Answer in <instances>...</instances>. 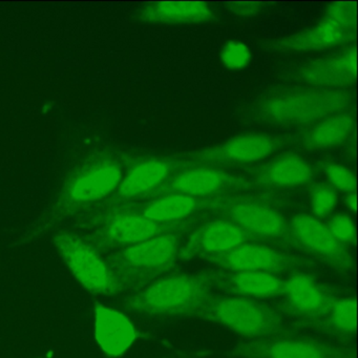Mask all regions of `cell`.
Masks as SVG:
<instances>
[{"label": "cell", "instance_id": "obj_1", "mask_svg": "<svg viewBox=\"0 0 358 358\" xmlns=\"http://www.w3.org/2000/svg\"><path fill=\"white\" fill-rule=\"evenodd\" d=\"M209 272L163 276L125 301L129 311L150 316H192L213 290Z\"/></svg>", "mask_w": 358, "mask_h": 358}, {"label": "cell", "instance_id": "obj_2", "mask_svg": "<svg viewBox=\"0 0 358 358\" xmlns=\"http://www.w3.org/2000/svg\"><path fill=\"white\" fill-rule=\"evenodd\" d=\"M179 257L180 238L171 232L124 247L106 263L123 291L137 292L173 270Z\"/></svg>", "mask_w": 358, "mask_h": 358}, {"label": "cell", "instance_id": "obj_3", "mask_svg": "<svg viewBox=\"0 0 358 358\" xmlns=\"http://www.w3.org/2000/svg\"><path fill=\"white\" fill-rule=\"evenodd\" d=\"M250 339L285 335L282 316L269 306L251 299L211 293L192 313Z\"/></svg>", "mask_w": 358, "mask_h": 358}, {"label": "cell", "instance_id": "obj_4", "mask_svg": "<svg viewBox=\"0 0 358 358\" xmlns=\"http://www.w3.org/2000/svg\"><path fill=\"white\" fill-rule=\"evenodd\" d=\"M351 103L348 94L335 90H310L267 100L261 115L276 124H306L332 116Z\"/></svg>", "mask_w": 358, "mask_h": 358}, {"label": "cell", "instance_id": "obj_5", "mask_svg": "<svg viewBox=\"0 0 358 358\" xmlns=\"http://www.w3.org/2000/svg\"><path fill=\"white\" fill-rule=\"evenodd\" d=\"M54 245L79 284L94 294L122 292L120 284L95 247L72 234H56Z\"/></svg>", "mask_w": 358, "mask_h": 358}, {"label": "cell", "instance_id": "obj_6", "mask_svg": "<svg viewBox=\"0 0 358 358\" xmlns=\"http://www.w3.org/2000/svg\"><path fill=\"white\" fill-rule=\"evenodd\" d=\"M356 3H334L316 26L278 43L287 51L310 52L350 43L355 38Z\"/></svg>", "mask_w": 358, "mask_h": 358}, {"label": "cell", "instance_id": "obj_7", "mask_svg": "<svg viewBox=\"0 0 358 358\" xmlns=\"http://www.w3.org/2000/svg\"><path fill=\"white\" fill-rule=\"evenodd\" d=\"M238 358H354L353 349L309 338H292L287 334L243 341L232 350Z\"/></svg>", "mask_w": 358, "mask_h": 358}, {"label": "cell", "instance_id": "obj_8", "mask_svg": "<svg viewBox=\"0 0 358 358\" xmlns=\"http://www.w3.org/2000/svg\"><path fill=\"white\" fill-rule=\"evenodd\" d=\"M289 229L296 248L315 255L339 274L351 273L353 257L320 220L309 215H299L291 221Z\"/></svg>", "mask_w": 358, "mask_h": 358}, {"label": "cell", "instance_id": "obj_9", "mask_svg": "<svg viewBox=\"0 0 358 358\" xmlns=\"http://www.w3.org/2000/svg\"><path fill=\"white\" fill-rule=\"evenodd\" d=\"M227 271L266 272L278 274L295 271L309 265V261L286 255L265 245L245 243L231 250L203 257Z\"/></svg>", "mask_w": 358, "mask_h": 358}, {"label": "cell", "instance_id": "obj_10", "mask_svg": "<svg viewBox=\"0 0 358 358\" xmlns=\"http://www.w3.org/2000/svg\"><path fill=\"white\" fill-rule=\"evenodd\" d=\"M287 309L299 317L301 327L322 317L336 297L305 273L293 274L285 285Z\"/></svg>", "mask_w": 358, "mask_h": 358}, {"label": "cell", "instance_id": "obj_11", "mask_svg": "<svg viewBox=\"0 0 358 358\" xmlns=\"http://www.w3.org/2000/svg\"><path fill=\"white\" fill-rule=\"evenodd\" d=\"M251 234L229 220H215L205 224L192 234L180 257L192 259L231 250L255 240Z\"/></svg>", "mask_w": 358, "mask_h": 358}, {"label": "cell", "instance_id": "obj_12", "mask_svg": "<svg viewBox=\"0 0 358 358\" xmlns=\"http://www.w3.org/2000/svg\"><path fill=\"white\" fill-rule=\"evenodd\" d=\"M229 221L240 226L253 238H267L295 246L290 229L282 215L266 206L255 202H240L226 209Z\"/></svg>", "mask_w": 358, "mask_h": 358}, {"label": "cell", "instance_id": "obj_13", "mask_svg": "<svg viewBox=\"0 0 358 358\" xmlns=\"http://www.w3.org/2000/svg\"><path fill=\"white\" fill-rule=\"evenodd\" d=\"M213 288L231 296L269 299L282 296L286 280L274 274L253 271H208Z\"/></svg>", "mask_w": 358, "mask_h": 358}, {"label": "cell", "instance_id": "obj_14", "mask_svg": "<svg viewBox=\"0 0 358 358\" xmlns=\"http://www.w3.org/2000/svg\"><path fill=\"white\" fill-rule=\"evenodd\" d=\"M94 334L100 349L110 357H120L137 339V330L131 320L102 303L95 306Z\"/></svg>", "mask_w": 358, "mask_h": 358}, {"label": "cell", "instance_id": "obj_15", "mask_svg": "<svg viewBox=\"0 0 358 358\" xmlns=\"http://www.w3.org/2000/svg\"><path fill=\"white\" fill-rule=\"evenodd\" d=\"M171 225L173 224L156 223L142 215L120 213L106 223L103 229L104 242L108 246L124 248L162 234H171Z\"/></svg>", "mask_w": 358, "mask_h": 358}, {"label": "cell", "instance_id": "obj_16", "mask_svg": "<svg viewBox=\"0 0 358 358\" xmlns=\"http://www.w3.org/2000/svg\"><path fill=\"white\" fill-rule=\"evenodd\" d=\"M122 179V171L116 163H96L73 180L69 196L73 202H96L119 187Z\"/></svg>", "mask_w": 358, "mask_h": 358}, {"label": "cell", "instance_id": "obj_17", "mask_svg": "<svg viewBox=\"0 0 358 358\" xmlns=\"http://www.w3.org/2000/svg\"><path fill=\"white\" fill-rule=\"evenodd\" d=\"M299 76L305 83L322 87L334 89L351 85L356 78L355 48L308 64Z\"/></svg>", "mask_w": 358, "mask_h": 358}, {"label": "cell", "instance_id": "obj_18", "mask_svg": "<svg viewBox=\"0 0 358 358\" xmlns=\"http://www.w3.org/2000/svg\"><path fill=\"white\" fill-rule=\"evenodd\" d=\"M213 13L206 3L165 1L148 3L140 11V18L150 24H202L213 20Z\"/></svg>", "mask_w": 358, "mask_h": 358}, {"label": "cell", "instance_id": "obj_19", "mask_svg": "<svg viewBox=\"0 0 358 358\" xmlns=\"http://www.w3.org/2000/svg\"><path fill=\"white\" fill-rule=\"evenodd\" d=\"M275 148L273 139L264 135L238 136L202 155L205 160L225 162H255L269 156Z\"/></svg>", "mask_w": 358, "mask_h": 358}, {"label": "cell", "instance_id": "obj_20", "mask_svg": "<svg viewBox=\"0 0 358 358\" xmlns=\"http://www.w3.org/2000/svg\"><path fill=\"white\" fill-rule=\"evenodd\" d=\"M337 338H351L356 330V301L352 297L335 299L328 311L314 322L303 324Z\"/></svg>", "mask_w": 358, "mask_h": 358}, {"label": "cell", "instance_id": "obj_21", "mask_svg": "<svg viewBox=\"0 0 358 358\" xmlns=\"http://www.w3.org/2000/svg\"><path fill=\"white\" fill-rule=\"evenodd\" d=\"M311 166L296 155H286L265 167L259 175L264 183L278 187L301 186L312 179Z\"/></svg>", "mask_w": 358, "mask_h": 358}, {"label": "cell", "instance_id": "obj_22", "mask_svg": "<svg viewBox=\"0 0 358 358\" xmlns=\"http://www.w3.org/2000/svg\"><path fill=\"white\" fill-rule=\"evenodd\" d=\"M169 171L171 167L164 161H144L134 167L122 179L119 185V192L127 199L141 196L160 185L169 175Z\"/></svg>", "mask_w": 358, "mask_h": 358}, {"label": "cell", "instance_id": "obj_23", "mask_svg": "<svg viewBox=\"0 0 358 358\" xmlns=\"http://www.w3.org/2000/svg\"><path fill=\"white\" fill-rule=\"evenodd\" d=\"M228 177L217 169L199 167L184 171L173 180L171 188L185 196H208L217 192L227 182Z\"/></svg>", "mask_w": 358, "mask_h": 358}, {"label": "cell", "instance_id": "obj_24", "mask_svg": "<svg viewBox=\"0 0 358 358\" xmlns=\"http://www.w3.org/2000/svg\"><path fill=\"white\" fill-rule=\"evenodd\" d=\"M353 125V117L350 114L341 113L327 117L306 135V145L315 150L338 145L349 137Z\"/></svg>", "mask_w": 358, "mask_h": 358}, {"label": "cell", "instance_id": "obj_25", "mask_svg": "<svg viewBox=\"0 0 358 358\" xmlns=\"http://www.w3.org/2000/svg\"><path fill=\"white\" fill-rule=\"evenodd\" d=\"M196 209V199L185 194H173L148 204L142 215L156 223L173 224L185 219Z\"/></svg>", "mask_w": 358, "mask_h": 358}, {"label": "cell", "instance_id": "obj_26", "mask_svg": "<svg viewBox=\"0 0 358 358\" xmlns=\"http://www.w3.org/2000/svg\"><path fill=\"white\" fill-rule=\"evenodd\" d=\"M221 62L228 70H243L250 64V49L242 41H228L222 49Z\"/></svg>", "mask_w": 358, "mask_h": 358}, {"label": "cell", "instance_id": "obj_27", "mask_svg": "<svg viewBox=\"0 0 358 358\" xmlns=\"http://www.w3.org/2000/svg\"><path fill=\"white\" fill-rule=\"evenodd\" d=\"M337 194L332 187L328 185H317L311 194V207L314 215L317 217H324L330 215L337 205Z\"/></svg>", "mask_w": 358, "mask_h": 358}, {"label": "cell", "instance_id": "obj_28", "mask_svg": "<svg viewBox=\"0 0 358 358\" xmlns=\"http://www.w3.org/2000/svg\"><path fill=\"white\" fill-rule=\"evenodd\" d=\"M332 236L343 245H350L355 241V225L351 217L347 215H337L333 217L327 226Z\"/></svg>", "mask_w": 358, "mask_h": 358}, {"label": "cell", "instance_id": "obj_29", "mask_svg": "<svg viewBox=\"0 0 358 358\" xmlns=\"http://www.w3.org/2000/svg\"><path fill=\"white\" fill-rule=\"evenodd\" d=\"M324 173L331 185L343 192L351 194L355 189L356 180L353 173L339 164H328L324 167Z\"/></svg>", "mask_w": 358, "mask_h": 358}, {"label": "cell", "instance_id": "obj_30", "mask_svg": "<svg viewBox=\"0 0 358 358\" xmlns=\"http://www.w3.org/2000/svg\"><path fill=\"white\" fill-rule=\"evenodd\" d=\"M228 10L238 17L251 18L261 11V3H229Z\"/></svg>", "mask_w": 358, "mask_h": 358}, {"label": "cell", "instance_id": "obj_31", "mask_svg": "<svg viewBox=\"0 0 358 358\" xmlns=\"http://www.w3.org/2000/svg\"><path fill=\"white\" fill-rule=\"evenodd\" d=\"M345 205H347L348 208L351 209V210H356V196L355 194L351 192L349 194V196L345 198Z\"/></svg>", "mask_w": 358, "mask_h": 358}]
</instances>
